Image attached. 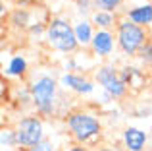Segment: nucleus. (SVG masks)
I'll list each match as a JSON object with an SVG mask.
<instances>
[{"label": "nucleus", "instance_id": "nucleus-1", "mask_svg": "<svg viewBox=\"0 0 152 151\" xmlns=\"http://www.w3.org/2000/svg\"><path fill=\"white\" fill-rule=\"evenodd\" d=\"M31 97H33V109L41 116H56L60 105V79L52 74H41L29 83Z\"/></svg>", "mask_w": 152, "mask_h": 151}, {"label": "nucleus", "instance_id": "nucleus-2", "mask_svg": "<svg viewBox=\"0 0 152 151\" xmlns=\"http://www.w3.org/2000/svg\"><path fill=\"white\" fill-rule=\"evenodd\" d=\"M66 128L75 144L89 145L102 136V120L96 113L77 109L66 114Z\"/></svg>", "mask_w": 152, "mask_h": 151}, {"label": "nucleus", "instance_id": "nucleus-3", "mask_svg": "<svg viewBox=\"0 0 152 151\" xmlns=\"http://www.w3.org/2000/svg\"><path fill=\"white\" fill-rule=\"evenodd\" d=\"M114 31H115V41H118L119 53L123 56H129V58L137 56L139 50L150 41V35L146 31V27L135 25L125 16H119Z\"/></svg>", "mask_w": 152, "mask_h": 151}, {"label": "nucleus", "instance_id": "nucleus-4", "mask_svg": "<svg viewBox=\"0 0 152 151\" xmlns=\"http://www.w3.org/2000/svg\"><path fill=\"white\" fill-rule=\"evenodd\" d=\"M45 41L50 49L58 50L64 54H71L79 49V43L75 39L73 23L67 21L66 18H50L48 27H46Z\"/></svg>", "mask_w": 152, "mask_h": 151}, {"label": "nucleus", "instance_id": "nucleus-5", "mask_svg": "<svg viewBox=\"0 0 152 151\" xmlns=\"http://www.w3.org/2000/svg\"><path fill=\"white\" fill-rule=\"evenodd\" d=\"M15 134H18L19 149L25 151L29 147H35L41 141H45V122L37 114H25L15 122Z\"/></svg>", "mask_w": 152, "mask_h": 151}, {"label": "nucleus", "instance_id": "nucleus-6", "mask_svg": "<svg viewBox=\"0 0 152 151\" xmlns=\"http://www.w3.org/2000/svg\"><path fill=\"white\" fill-rule=\"evenodd\" d=\"M94 81L96 85H100L104 93H108L112 99H123L129 91V87L125 85V81L119 76V68H115L114 64H102L94 70Z\"/></svg>", "mask_w": 152, "mask_h": 151}, {"label": "nucleus", "instance_id": "nucleus-7", "mask_svg": "<svg viewBox=\"0 0 152 151\" xmlns=\"http://www.w3.org/2000/svg\"><path fill=\"white\" fill-rule=\"evenodd\" d=\"M121 16L141 27H150L152 25V2L150 0H141L139 4H133V0L123 2Z\"/></svg>", "mask_w": 152, "mask_h": 151}, {"label": "nucleus", "instance_id": "nucleus-8", "mask_svg": "<svg viewBox=\"0 0 152 151\" xmlns=\"http://www.w3.org/2000/svg\"><path fill=\"white\" fill-rule=\"evenodd\" d=\"M60 85H62L64 89L75 93V95H81V97L93 95L94 89H96V81H93V79H89L87 76L77 74V72H64L60 76Z\"/></svg>", "mask_w": 152, "mask_h": 151}, {"label": "nucleus", "instance_id": "nucleus-9", "mask_svg": "<svg viewBox=\"0 0 152 151\" xmlns=\"http://www.w3.org/2000/svg\"><path fill=\"white\" fill-rule=\"evenodd\" d=\"M115 49H118L115 31H112V29H96L94 39H93V45H91V50H93L94 56L108 58V56L114 54Z\"/></svg>", "mask_w": 152, "mask_h": 151}, {"label": "nucleus", "instance_id": "nucleus-10", "mask_svg": "<svg viewBox=\"0 0 152 151\" xmlns=\"http://www.w3.org/2000/svg\"><path fill=\"white\" fill-rule=\"evenodd\" d=\"M121 144L125 151H145L148 145V134L137 126H127L121 132Z\"/></svg>", "mask_w": 152, "mask_h": 151}, {"label": "nucleus", "instance_id": "nucleus-11", "mask_svg": "<svg viewBox=\"0 0 152 151\" xmlns=\"http://www.w3.org/2000/svg\"><path fill=\"white\" fill-rule=\"evenodd\" d=\"M73 31H75V39H77L79 47L87 49V47L93 45L96 27L93 25L91 18H79V19H75V21H73Z\"/></svg>", "mask_w": 152, "mask_h": 151}, {"label": "nucleus", "instance_id": "nucleus-12", "mask_svg": "<svg viewBox=\"0 0 152 151\" xmlns=\"http://www.w3.org/2000/svg\"><path fill=\"white\" fill-rule=\"evenodd\" d=\"M119 76H121V79L125 81L127 87H142L146 81V74L145 70H141L139 66H131V64H123L121 68H119Z\"/></svg>", "mask_w": 152, "mask_h": 151}, {"label": "nucleus", "instance_id": "nucleus-13", "mask_svg": "<svg viewBox=\"0 0 152 151\" xmlns=\"http://www.w3.org/2000/svg\"><path fill=\"white\" fill-rule=\"evenodd\" d=\"M27 70H29V62L23 54H15V56L10 58V62L4 68V74L8 78H25Z\"/></svg>", "mask_w": 152, "mask_h": 151}, {"label": "nucleus", "instance_id": "nucleus-14", "mask_svg": "<svg viewBox=\"0 0 152 151\" xmlns=\"http://www.w3.org/2000/svg\"><path fill=\"white\" fill-rule=\"evenodd\" d=\"M118 14L114 12H104V10H94L91 14V21L96 29H115V23H118Z\"/></svg>", "mask_w": 152, "mask_h": 151}, {"label": "nucleus", "instance_id": "nucleus-15", "mask_svg": "<svg viewBox=\"0 0 152 151\" xmlns=\"http://www.w3.org/2000/svg\"><path fill=\"white\" fill-rule=\"evenodd\" d=\"M8 23H10L12 27H15V29H19V31H27L29 25L33 23L31 21V12L27 10V8H15L10 14V18H8Z\"/></svg>", "mask_w": 152, "mask_h": 151}, {"label": "nucleus", "instance_id": "nucleus-16", "mask_svg": "<svg viewBox=\"0 0 152 151\" xmlns=\"http://www.w3.org/2000/svg\"><path fill=\"white\" fill-rule=\"evenodd\" d=\"M0 149H2V151H18L19 149L15 128H12V126H4V128L0 130Z\"/></svg>", "mask_w": 152, "mask_h": 151}, {"label": "nucleus", "instance_id": "nucleus-17", "mask_svg": "<svg viewBox=\"0 0 152 151\" xmlns=\"http://www.w3.org/2000/svg\"><path fill=\"white\" fill-rule=\"evenodd\" d=\"M15 93V101L19 103V105H31L33 107V97H31V87L29 85H15L14 89Z\"/></svg>", "mask_w": 152, "mask_h": 151}, {"label": "nucleus", "instance_id": "nucleus-18", "mask_svg": "<svg viewBox=\"0 0 152 151\" xmlns=\"http://www.w3.org/2000/svg\"><path fill=\"white\" fill-rule=\"evenodd\" d=\"M125 0H94V10H104V12H118L123 6Z\"/></svg>", "mask_w": 152, "mask_h": 151}, {"label": "nucleus", "instance_id": "nucleus-19", "mask_svg": "<svg viewBox=\"0 0 152 151\" xmlns=\"http://www.w3.org/2000/svg\"><path fill=\"white\" fill-rule=\"evenodd\" d=\"M137 58H139V62H141L145 68H148L152 70V41H148L145 47H142L141 50H139V54H137Z\"/></svg>", "mask_w": 152, "mask_h": 151}, {"label": "nucleus", "instance_id": "nucleus-20", "mask_svg": "<svg viewBox=\"0 0 152 151\" xmlns=\"http://www.w3.org/2000/svg\"><path fill=\"white\" fill-rule=\"evenodd\" d=\"M46 27H48V21H33L29 25V29H27V33L31 35V37H39V35H42L45 37L46 35Z\"/></svg>", "mask_w": 152, "mask_h": 151}, {"label": "nucleus", "instance_id": "nucleus-21", "mask_svg": "<svg viewBox=\"0 0 152 151\" xmlns=\"http://www.w3.org/2000/svg\"><path fill=\"white\" fill-rule=\"evenodd\" d=\"M75 8H77L79 12L83 14V18H85V14H93V8H94V0H75Z\"/></svg>", "mask_w": 152, "mask_h": 151}, {"label": "nucleus", "instance_id": "nucleus-22", "mask_svg": "<svg viewBox=\"0 0 152 151\" xmlns=\"http://www.w3.org/2000/svg\"><path fill=\"white\" fill-rule=\"evenodd\" d=\"M25 151H56V145L52 144L50 140H45V141H41L39 145H35V147H29V149H25Z\"/></svg>", "mask_w": 152, "mask_h": 151}, {"label": "nucleus", "instance_id": "nucleus-23", "mask_svg": "<svg viewBox=\"0 0 152 151\" xmlns=\"http://www.w3.org/2000/svg\"><path fill=\"white\" fill-rule=\"evenodd\" d=\"M64 151H89L87 149V145H81V144H71V145H67Z\"/></svg>", "mask_w": 152, "mask_h": 151}, {"label": "nucleus", "instance_id": "nucleus-24", "mask_svg": "<svg viewBox=\"0 0 152 151\" xmlns=\"http://www.w3.org/2000/svg\"><path fill=\"white\" fill-rule=\"evenodd\" d=\"M96 151H123V149L115 147V145H102V147H98Z\"/></svg>", "mask_w": 152, "mask_h": 151}, {"label": "nucleus", "instance_id": "nucleus-25", "mask_svg": "<svg viewBox=\"0 0 152 151\" xmlns=\"http://www.w3.org/2000/svg\"><path fill=\"white\" fill-rule=\"evenodd\" d=\"M29 2H31V0H18V8H27Z\"/></svg>", "mask_w": 152, "mask_h": 151}]
</instances>
